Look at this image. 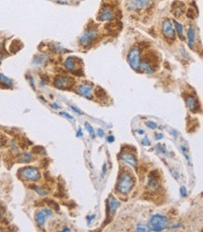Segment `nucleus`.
<instances>
[{"label": "nucleus", "instance_id": "aec40b11", "mask_svg": "<svg viewBox=\"0 0 203 232\" xmlns=\"http://www.w3.org/2000/svg\"><path fill=\"white\" fill-rule=\"evenodd\" d=\"M32 159H33L32 155L29 153H25V154H24V156L21 158L20 161L21 162H29V161H31Z\"/></svg>", "mask_w": 203, "mask_h": 232}, {"label": "nucleus", "instance_id": "b1692460", "mask_svg": "<svg viewBox=\"0 0 203 232\" xmlns=\"http://www.w3.org/2000/svg\"><path fill=\"white\" fill-rule=\"evenodd\" d=\"M32 187H33V188H35V189H36V191H37V192H38V193H39V195H41V196H45V195L47 194V193H46L45 191H43V190H42V189H40V188H39V187H38V186H33Z\"/></svg>", "mask_w": 203, "mask_h": 232}, {"label": "nucleus", "instance_id": "7c9ffc66", "mask_svg": "<svg viewBox=\"0 0 203 232\" xmlns=\"http://www.w3.org/2000/svg\"><path fill=\"white\" fill-rule=\"evenodd\" d=\"M106 172H107V164L105 163V164H103V167H102V173L103 174L106 173Z\"/></svg>", "mask_w": 203, "mask_h": 232}, {"label": "nucleus", "instance_id": "f8f14e48", "mask_svg": "<svg viewBox=\"0 0 203 232\" xmlns=\"http://www.w3.org/2000/svg\"><path fill=\"white\" fill-rule=\"evenodd\" d=\"M122 159L124 162H125L127 164H128L129 166L133 167V168H136L137 165H138V161H137V159L133 156V155L129 154V153H125L123 155L122 157Z\"/></svg>", "mask_w": 203, "mask_h": 232}, {"label": "nucleus", "instance_id": "2f4dec72", "mask_svg": "<svg viewBox=\"0 0 203 232\" xmlns=\"http://www.w3.org/2000/svg\"><path fill=\"white\" fill-rule=\"evenodd\" d=\"M108 142L109 143H113V141H114V137L113 136H110V137H108Z\"/></svg>", "mask_w": 203, "mask_h": 232}, {"label": "nucleus", "instance_id": "4be33fe9", "mask_svg": "<svg viewBox=\"0 0 203 232\" xmlns=\"http://www.w3.org/2000/svg\"><path fill=\"white\" fill-rule=\"evenodd\" d=\"M85 127H86L87 131H89L91 137H94V136H95V131H94V128H93L92 126H91L89 123H85Z\"/></svg>", "mask_w": 203, "mask_h": 232}, {"label": "nucleus", "instance_id": "c85d7f7f", "mask_svg": "<svg viewBox=\"0 0 203 232\" xmlns=\"http://www.w3.org/2000/svg\"><path fill=\"white\" fill-rule=\"evenodd\" d=\"M87 221H88V224H91V221H92L93 219H95V215H91V216H87Z\"/></svg>", "mask_w": 203, "mask_h": 232}, {"label": "nucleus", "instance_id": "393cba45", "mask_svg": "<svg viewBox=\"0 0 203 232\" xmlns=\"http://www.w3.org/2000/svg\"><path fill=\"white\" fill-rule=\"evenodd\" d=\"M180 194L182 197H185L187 195V190H186V187L185 186H181L180 188Z\"/></svg>", "mask_w": 203, "mask_h": 232}, {"label": "nucleus", "instance_id": "a878e982", "mask_svg": "<svg viewBox=\"0 0 203 232\" xmlns=\"http://www.w3.org/2000/svg\"><path fill=\"white\" fill-rule=\"evenodd\" d=\"M60 115L63 116V117H67V118H68V119H71V120H73V119H74V117H73L71 115H69L68 113H67V112H61Z\"/></svg>", "mask_w": 203, "mask_h": 232}, {"label": "nucleus", "instance_id": "39448f33", "mask_svg": "<svg viewBox=\"0 0 203 232\" xmlns=\"http://www.w3.org/2000/svg\"><path fill=\"white\" fill-rule=\"evenodd\" d=\"M73 84V79L67 76H58L54 79V86L58 89L67 90L69 89Z\"/></svg>", "mask_w": 203, "mask_h": 232}, {"label": "nucleus", "instance_id": "7ed1b4c3", "mask_svg": "<svg viewBox=\"0 0 203 232\" xmlns=\"http://www.w3.org/2000/svg\"><path fill=\"white\" fill-rule=\"evenodd\" d=\"M127 62L129 66L135 70V71H139V65H141V51L138 48H133L129 51L127 55Z\"/></svg>", "mask_w": 203, "mask_h": 232}, {"label": "nucleus", "instance_id": "e433bc0d", "mask_svg": "<svg viewBox=\"0 0 203 232\" xmlns=\"http://www.w3.org/2000/svg\"><path fill=\"white\" fill-rule=\"evenodd\" d=\"M62 231H70V229H69V228H64V229H62Z\"/></svg>", "mask_w": 203, "mask_h": 232}, {"label": "nucleus", "instance_id": "9d476101", "mask_svg": "<svg viewBox=\"0 0 203 232\" xmlns=\"http://www.w3.org/2000/svg\"><path fill=\"white\" fill-rule=\"evenodd\" d=\"M163 34L167 38L174 39L175 37V31L172 27L171 22L169 19H167L163 23Z\"/></svg>", "mask_w": 203, "mask_h": 232}, {"label": "nucleus", "instance_id": "6e6552de", "mask_svg": "<svg viewBox=\"0 0 203 232\" xmlns=\"http://www.w3.org/2000/svg\"><path fill=\"white\" fill-rule=\"evenodd\" d=\"M52 214H53V213L49 209H43L42 211H38L36 213L35 219H36V222L39 227H43L48 218V216H50Z\"/></svg>", "mask_w": 203, "mask_h": 232}, {"label": "nucleus", "instance_id": "f3484780", "mask_svg": "<svg viewBox=\"0 0 203 232\" xmlns=\"http://www.w3.org/2000/svg\"><path fill=\"white\" fill-rule=\"evenodd\" d=\"M173 23H174V26L175 28H176V32L178 34V36L181 39H183L184 37H183V34H184V26L180 24L178 22H176L175 20H173Z\"/></svg>", "mask_w": 203, "mask_h": 232}, {"label": "nucleus", "instance_id": "bb28decb", "mask_svg": "<svg viewBox=\"0 0 203 232\" xmlns=\"http://www.w3.org/2000/svg\"><path fill=\"white\" fill-rule=\"evenodd\" d=\"M142 145H146V146H148V145H151V143H150V141H149V139L147 138V137H145L142 141Z\"/></svg>", "mask_w": 203, "mask_h": 232}, {"label": "nucleus", "instance_id": "f704fd0d", "mask_svg": "<svg viewBox=\"0 0 203 232\" xmlns=\"http://www.w3.org/2000/svg\"><path fill=\"white\" fill-rule=\"evenodd\" d=\"M157 135H158V136H156V140H159V139H161V138L163 137V135H162V134H157Z\"/></svg>", "mask_w": 203, "mask_h": 232}, {"label": "nucleus", "instance_id": "a211bd4d", "mask_svg": "<svg viewBox=\"0 0 203 232\" xmlns=\"http://www.w3.org/2000/svg\"><path fill=\"white\" fill-rule=\"evenodd\" d=\"M65 67L67 70H73L75 68V61L73 57H68L65 61Z\"/></svg>", "mask_w": 203, "mask_h": 232}, {"label": "nucleus", "instance_id": "ddd939ff", "mask_svg": "<svg viewBox=\"0 0 203 232\" xmlns=\"http://www.w3.org/2000/svg\"><path fill=\"white\" fill-rule=\"evenodd\" d=\"M185 102H186V105L188 106V108L190 109V111L194 112V113L199 109V103L195 97L188 96L185 99Z\"/></svg>", "mask_w": 203, "mask_h": 232}, {"label": "nucleus", "instance_id": "cd10ccee", "mask_svg": "<svg viewBox=\"0 0 203 232\" xmlns=\"http://www.w3.org/2000/svg\"><path fill=\"white\" fill-rule=\"evenodd\" d=\"M97 135H99V137H103L105 135V132L102 129H99L97 130Z\"/></svg>", "mask_w": 203, "mask_h": 232}, {"label": "nucleus", "instance_id": "6ab92c4d", "mask_svg": "<svg viewBox=\"0 0 203 232\" xmlns=\"http://www.w3.org/2000/svg\"><path fill=\"white\" fill-rule=\"evenodd\" d=\"M0 81H1L2 84H4V85L8 86V87L12 85L11 80L10 79H8V77H7L6 76H4L3 74H1V73H0Z\"/></svg>", "mask_w": 203, "mask_h": 232}, {"label": "nucleus", "instance_id": "4468645a", "mask_svg": "<svg viewBox=\"0 0 203 232\" xmlns=\"http://www.w3.org/2000/svg\"><path fill=\"white\" fill-rule=\"evenodd\" d=\"M108 205H109V210H110V215H113L114 213L116 212L117 208L119 207V205H120V203H119V201L114 198L113 196H110L109 200H108Z\"/></svg>", "mask_w": 203, "mask_h": 232}, {"label": "nucleus", "instance_id": "f03ea898", "mask_svg": "<svg viewBox=\"0 0 203 232\" xmlns=\"http://www.w3.org/2000/svg\"><path fill=\"white\" fill-rule=\"evenodd\" d=\"M167 227V219L165 215L155 214L153 215L148 223V228L153 231H162Z\"/></svg>", "mask_w": 203, "mask_h": 232}, {"label": "nucleus", "instance_id": "c756f323", "mask_svg": "<svg viewBox=\"0 0 203 232\" xmlns=\"http://www.w3.org/2000/svg\"><path fill=\"white\" fill-rule=\"evenodd\" d=\"M70 108H71L72 110H74L75 112H77V113H78V114H82V113H81V111H80L78 108H76L75 106H72V105H71V106H70Z\"/></svg>", "mask_w": 203, "mask_h": 232}, {"label": "nucleus", "instance_id": "dca6fc26", "mask_svg": "<svg viewBox=\"0 0 203 232\" xmlns=\"http://www.w3.org/2000/svg\"><path fill=\"white\" fill-rule=\"evenodd\" d=\"M195 38H196V36H195V31L193 28H189L188 29V32H187V41H188V45L190 48H193L194 45H195Z\"/></svg>", "mask_w": 203, "mask_h": 232}, {"label": "nucleus", "instance_id": "20e7f679", "mask_svg": "<svg viewBox=\"0 0 203 232\" xmlns=\"http://www.w3.org/2000/svg\"><path fill=\"white\" fill-rule=\"evenodd\" d=\"M23 177L28 181H39L40 179V173L39 170L35 167H25L22 170Z\"/></svg>", "mask_w": 203, "mask_h": 232}, {"label": "nucleus", "instance_id": "9b49d317", "mask_svg": "<svg viewBox=\"0 0 203 232\" xmlns=\"http://www.w3.org/2000/svg\"><path fill=\"white\" fill-rule=\"evenodd\" d=\"M184 9H185V6L183 2L175 1L172 4V12L176 17H180L182 14H184L185 10Z\"/></svg>", "mask_w": 203, "mask_h": 232}, {"label": "nucleus", "instance_id": "c9c22d12", "mask_svg": "<svg viewBox=\"0 0 203 232\" xmlns=\"http://www.w3.org/2000/svg\"><path fill=\"white\" fill-rule=\"evenodd\" d=\"M138 132L139 133V134H143V133H144V131L142 130H138Z\"/></svg>", "mask_w": 203, "mask_h": 232}, {"label": "nucleus", "instance_id": "5701e85b", "mask_svg": "<svg viewBox=\"0 0 203 232\" xmlns=\"http://www.w3.org/2000/svg\"><path fill=\"white\" fill-rule=\"evenodd\" d=\"M145 125H146L149 129H152V130L156 129V128L157 127L156 123L153 122V121H146V122H145Z\"/></svg>", "mask_w": 203, "mask_h": 232}, {"label": "nucleus", "instance_id": "423d86ee", "mask_svg": "<svg viewBox=\"0 0 203 232\" xmlns=\"http://www.w3.org/2000/svg\"><path fill=\"white\" fill-rule=\"evenodd\" d=\"M96 37H97V31L95 29H89L81 37L80 43L82 46L86 47L92 43V42L96 38Z\"/></svg>", "mask_w": 203, "mask_h": 232}, {"label": "nucleus", "instance_id": "0eeeda50", "mask_svg": "<svg viewBox=\"0 0 203 232\" xmlns=\"http://www.w3.org/2000/svg\"><path fill=\"white\" fill-rule=\"evenodd\" d=\"M152 0H129L127 2V8L131 10H138L148 7Z\"/></svg>", "mask_w": 203, "mask_h": 232}, {"label": "nucleus", "instance_id": "473e14b6", "mask_svg": "<svg viewBox=\"0 0 203 232\" xmlns=\"http://www.w3.org/2000/svg\"><path fill=\"white\" fill-rule=\"evenodd\" d=\"M77 136H78V137H81V136H82V131H81V129L79 130L78 132H77Z\"/></svg>", "mask_w": 203, "mask_h": 232}, {"label": "nucleus", "instance_id": "f257e3e1", "mask_svg": "<svg viewBox=\"0 0 203 232\" xmlns=\"http://www.w3.org/2000/svg\"><path fill=\"white\" fill-rule=\"evenodd\" d=\"M134 178L129 173H123L119 178L117 189L121 194H128L134 186Z\"/></svg>", "mask_w": 203, "mask_h": 232}, {"label": "nucleus", "instance_id": "2eb2a0df", "mask_svg": "<svg viewBox=\"0 0 203 232\" xmlns=\"http://www.w3.org/2000/svg\"><path fill=\"white\" fill-rule=\"evenodd\" d=\"M114 18V14L110 10H104L100 14L99 16L97 17L99 21H110Z\"/></svg>", "mask_w": 203, "mask_h": 232}, {"label": "nucleus", "instance_id": "412c9836", "mask_svg": "<svg viewBox=\"0 0 203 232\" xmlns=\"http://www.w3.org/2000/svg\"><path fill=\"white\" fill-rule=\"evenodd\" d=\"M136 230H137V231H139V232L150 231V229H149V228H148V227H147V226H144V225H142V224L138 225V226H137V228H136Z\"/></svg>", "mask_w": 203, "mask_h": 232}, {"label": "nucleus", "instance_id": "1a4fd4ad", "mask_svg": "<svg viewBox=\"0 0 203 232\" xmlns=\"http://www.w3.org/2000/svg\"><path fill=\"white\" fill-rule=\"evenodd\" d=\"M92 90H93L92 85H89V84L84 83L78 87L77 91H78L79 94L87 98V99H92Z\"/></svg>", "mask_w": 203, "mask_h": 232}, {"label": "nucleus", "instance_id": "72a5a7b5", "mask_svg": "<svg viewBox=\"0 0 203 232\" xmlns=\"http://www.w3.org/2000/svg\"><path fill=\"white\" fill-rule=\"evenodd\" d=\"M52 106H53V108H55V109H58V108H59V106H58V105H57L56 104H52Z\"/></svg>", "mask_w": 203, "mask_h": 232}]
</instances>
